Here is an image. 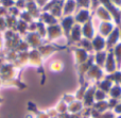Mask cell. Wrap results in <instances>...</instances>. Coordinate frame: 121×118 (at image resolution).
<instances>
[]
</instances>
